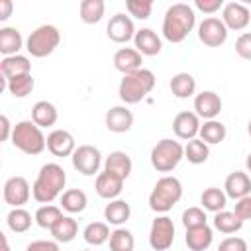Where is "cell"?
<instances>
[{"instance_id": "1", "label": "cell", "mask_w": 251, "mask_h": 251, "mask_svg": "<svg viewBox=\"0 0 251 251\" xmlns=\"http://www.w3.org/2000/svg\"><path fill=\"white\" fill-rule=\"evenodd\" d=\"M196 24V14L192 6L184 2H176L167 8L163 18V37L171 43H180L188 37Z\"/></svg>"}, {"instance_id": "2", "label": "cell", "mask_w": 251, "mask_h": 251, "mask_svg": "<svg viewBox=\"0 0 251 251\" xmlns=\"http://www.w3.org/2000/svg\"><path fill=\"white\" fill-rule=\"evenodd\" d=\"M65 182H67L65 169L57 163H45L39 169V175L31 186L33 200L39 204H51L65 188Z\"/></svg>"}, {"instance_id": "3", "label": "cell", "mask_w": 251, "mask_h": 251, "mask_svg": "<svg viewBox=\"0 0 251 251\" xmlns=\"http://www.w3.org/2000/svg\"><path fill=\"white\" fill-rule=\"evenodd\" d=\"M155 86V75L149 69H139L135 73L124 75V78L120 80V100L126 104H137L141 102Z\"/></svg>"}, {"instance_id": "4", "label": "cell", "mask_w": 251, "mask_h": 251, "mask_svg": "<svg viewBox=\"0 0 251 251\" xmlns=\"http://www.w3.org/2000/svg\"><path fill=\"white\" fill-rule=\"evenodd\" d=\"M12 145L25 155H39L47 147V139L39 126H35L31 120H24L14 126Z\"/></svg>"}, {"instance_id": "5", "label": "cell", "mask_w": 251, "mask_h": 251, "mask_svg": "<svg viewBox=\"0 0 251 251\" xmlns=\"http://www.w3.org/2000/svg\"><path fill=\"white\" fill-rule=\"evenodd\" d=\"M182 196V184L176 176H163L149 194V208L157 214L169 212Z\"/></svg>"}, {"instance_id": "6", "label": "cell", "mask_w": 251, "mask_h": 251, "mask_svg": "<svg viewBox=\"0 0 251 251\" xmlns=\"http://www.w3.org/2000/svg\"><path fill=\"white\" fill-rule=\"evenodd\" d=\"M59 43H61L59 29L55 25H51V24H43V25L35 27L29 33V37L25 41V49H27V53L31 57H39L41 59V57L51 55L59 47Z\"/></svg>"}, {"instance_id": "7", "label": "cell", "mask_w": 251, "mask_h": 251, "mask_svg": "<svg viewBox=\"0 0 251 251\" xmlns=\"http://www.w3.org/2000/svg\"><path fill=\"white\" fill-rule=\"evenodd\" d=\"M184 157V147L175 139H161L151 149V165L159 173H171Z\"/></svg>"}, {"instance_id": "8", "label": "cell", "mask_w": 251, "mask_h": 251, "mask_svg": "<svg viewBox=\"0 0 251 251\" xmlns=\"http://www.w3.org/2000/svg\"><path fill=\"white\" fill-rule=\"evenodd\" d=\"M175 241V224L169 216H157L151 224L149 245L153 251H167Z\"/></svg>"}, {"instance_id": "9", "label": "cell", "mask_w": 251, "mask_h": 251, "mask_svg": "<svg viewBox=\"0 0 251 251\" xmlns=\"http://www.w3.org/2000/svg\"><path fill=\"white\" fill-rule=\"evenodd\" d=\"M71 159H73V167L84 176L96 175L102 163V155L94 145H78L71 155Z\"/></svg>"}, {"instance_id": "10", "label": "cell", "mask_w": 251, "mask_h": 251, "mask_svg": "<svg viewBox=\"0 0 251 251\" xmlns=\"http://www.w3.org/2000/svg\"><path fill=\"white\" fill-rule=\"evenodd\" d=\"M198 39L208 47H220L227 39V27L220 18H206L198 25Z\"/></svg>"}, {"instance_id": "11", "label": "cell", "mask_w": 251, "mask_h": 251, "mask_svg": "<svg viewBox=\"0 0 251 251\" xmlns=\"http://www.w3.org/2000/svg\"><path fill=\"white\" fill-rule=\"evenodd\" d=\"M29 194H31L29 192V182L24 176H10L4 182V190H2L4 202L14 206V208H22L29 200Z\"/></svg>"}, {"instance_id": "12", "label": "cell", "mask_w": 251, "mask_h": 251, "mask_svg": "<svg viewBox=\"0 0 251 251\" xmlns=\"http://www.w3.org/2000/svg\"><path fill=\"white\" fill-rule=\"evenodd\" d=\"M249 20H251V12L241 2H227V4H224L222 22L226 24L227 29H235V31L245 29Z\"/></svg>"}, {"instance_id": "13", "label": "cell", "mask_w": 251, "mask_h": 251, "mask_svg": "<svg viewBox=\"0 0 251 251\" xmlns=\"http://www.w3.org/2000/svg\"><path fill=\"white\" fill-rule=\"evenodd\" d=\"M106 33L116 43H127L131 37H135V27H133V22L129 16L116 14L110 18V22L106 25Z\"/></svg>"}, {"instance_id": "14", "label": "cell", "mask_w": 251, "mask_h": 251, "mask_svg": "<svg viewBox=\"0 0 251 251\" xmlns=\"http://www.w3.org/2000/svg\"><path fill=\"white\" fill-rule=\"evenodd\" d=\"M194 110L198 118L216 120V116L222 112V98L214 90H202L200 94L194 96Z\"/></svg>"}, {"instance_id": "15", "label": "cell", "mask_w": 251, "mask_h": 251, "mask_svg": "<svg viewBox=\"0 0 251 251\" xmlns=\"http://www.w3.org/2000/svg\"><path fill=\"white\" fill-rule=\"evenodd\" d=\"M173 131L180 139H194L200 133V120L196 112H178L173 120Z\"/></svg>"}, {"instance_id": "16", "label": "cell", "mask_w": 251, "mask_h": 251, "mask_svg": "<svg viewBox=\"0 0 251 251\" xmlns=\"http://www.w3.org/2000/svg\"><path fill=\"white\" fill-rule=\"evenodd\" d=\"M47 149L55 157H69V155H73L75 149H76L73 133L67 131V129H53L47 135Z\"/></svg>"}, {"instance_id": "17", "label": "cell", "mask_w": 251, "mask_h": 251, "mask_svg": "<svg viewBox=\"0 0 251 251\" xmlns=\"http://www.w3.org/2000/svg\"><path fill=\"white\" fill-rule=\"evenodd\" d=\"M96 194L100 196V198H106V200H114V198H118L120 194H122V190H124V178H120L118 175H114V173H108V171H104V173H100L98 176H96Z\"/></svg>"}, {"instance_id": "18", "label": "cell", "mask_w": 251, "mask_h": 251, "mask_svg": "<svg viewBox=\"0 0 251 251\" xmlns=\"http://www.w3.org/2000/svg\"><path fill=\"white\" fill-rule=\"evenodd\" d=\"M224 188H226V196H229L233 200H241V198H245V196L251 194V178L243 171L229 173L226 176Z\"/></svg>"}, {"instance_id": "19", "label": "cell", "mask_w": 251, "mask_h": 251, "mask_svg": "<svg viewBox=\"0 0 251 251\" xmlns=\"http://www.w3.org/2000/svg\"><path fill=\"white\" fill-rule=\"evenodd\" d=\"M133 43H135V49H137L141 55H147V57L159 55L161 49H163L161 37H159L151 27H141L139 31H135Z\"/></svg>"}, {"instance_id": "20", "label": "cell", "mask_w": 251, "mask_h": 251, "mask_svg": "<svg viewBox=\"0 0 251 251\" xmlns=\"http://www.w3.org/2000/svg\"><path fill=\"white\" fill-rule=\"evenodd\" d=\"M133 126V114L126 106H114L106 112V127L114 133L129 131Z\"/></svg>"}, {"instance_id": "21", "label": "cell", "mask_w": 251, "mask_h": 251, "mask_svg": "<svg viewBox=\"0 0 251 251\" xmlns=\"http://www.w3.org/2000/svg\"><path fill=\"white\" fill-rule=\"evenodd\" d=\"M141 53L133 47H122L114 53V67L116 71L124 73V75H129V73H135L141 69Z\"/></svg>"}, {"instance_id": "22", "label": "cell", "mask_w": 251, "mask_h": 251, "mask_svg": "<svg viewBox=\"0 0 251 251\" xmlns=\"http://www.w3.org/2000/svg\"><path fill=\"white\" fill-rule=\"evenodd\" d=\"M0 73H2V80H10L22 75H31V63L24 55H10L0 61Z\"/></svg>"}, {"instance_id": "23", "label": "cell", "mask_w": 251, "mask_h": 251, "mask_svg": "<svg viewBox=\"0 0 251 251\" xmlns=\"http://www.w3.org/2000/svg\"><path fill=\"white\" fill-rule=\"evenodd\" d=\"M212 239H214V233L208 224L186 229V237H184L190 251H206L212 245Z\"/></svg>"}, {"instance_id": "24", "label": "cell", "mask_w": 251, "mask_h": 251, "mask_svg": "<svg viewBox=\"0 0 251 251\" xmlns=\"http://www.w3.org/2000/svg\"><path fill=\"white\" fill-rule=\"evenodd\" d=\"M131 159H129V155L127 153H124V151H112L108 157H106V161H104V171H108V173H114V175H118L120 178H127L129 175H131Z\"/></svg>"}, {"instance_id": "25", "label": "cell", "mask_w": 251, "mask_h": 251, "mask_svg": "<svg viewBox=\"0 0 251 251\" xmlns=\"http://www.w3.org/2000/svg\"><path fill=\"white\" fill-rule=\"evenodd\" d=\"M57 118H59L57 108L51 102H47V100H39L31 108V122L35 126H39V127H51V126H55Z\"/></svg>"}, {"instance_id": "26", "label": "cell", "mask_w": 251, "mask_h": 251, "mask_svg": "<svg viewBox=\"0 0 251 251\" xmlns=\"http://www.w3.org/2000/svg\"><path fill=\"white\" fill-rule=\"evenodd\" d=\"M24 47V39L20 29L16 27H2L0 29V51L10 57V55H18V51Z\"/></svg>"}, {"instance_id": "27", "label": "cell", "mask_w": 251, "mask_h": 251, "mask_svg": "<svg viewBox=\"0 0 251 251\" xmlns=\"http://www.w3.org/2000/svg\"><path fill=\"white\" fill-rule=\"evenodd\" d=\"M169 86H171V92H173L176 98H190V96L194 94V90H196V80H194V76L188 75V73H176V75L171 78Z\"/></svg>"}, {"instance_id": "28", "label": "cell", "mask_w": 251, "mask_h": 251, "mask_svg": "<svg viewBox=\"0 0 251 251\" xmlns=\"http://www.w3.org/2000/svg\"><path fill=\"white\" fill-rule=\"evenodd\" d=\"M76 233H78V224H76V220H73L71 216H63V218L53 226V229H51V235H53L55 241H59V243H69V241H73V239L76 237Z\"/></svg>"}, {"instance_id": "29", "label": "cell", "mask_w": 251, "mask_h": 251, "mask_svg": "<svg viewBox=\"0 0 251 251\" xmlns=\"http://www.w3.org/2000/svg\"><path fill=\"white\" fill-rule=\"evenodd\" d=\"M129 214H131V208L126 200H112L110 204H106L104 208V218L108 224H114V226H122L124 222L129 220Z\"/></svg>"}, {"instance_id": "30", "label": "cell", "mask_w": 251, "mask_h": 251, "mask_svg": "<svg viewBox=\"0 0 251 251\" xmlns=\"http://www.w3.org/2000/svg\"><path fill=\"white\" fill-rule=\"evenodd\" d=\"M226 126L218 120H208L204 122V126H200V139L208 145H216V143H222L226 139Z\"/></svg>"}, {"instance_id": "31", "label": "cell", "mask_w": 251, "mask_h": 251, "mask_svg": "<svg viewBox=\"0 0 251 251\" xmlns=\"http://www.w3.org/2000/svg\"><path fill=\"white\" fill-rule=\"evenodd\" d=\"M200 202H202L204 210L218 214V212H222V210L226 208V204H227V196H226V192H222L220 188L210 186V188H206V190L202 192Z\"/></svg>"}, {"instance_id": "32", "label": "cell", "mask_w": 251, "mask_h": 251, "mask_svg": "<svg viewBox=\"0 0 251 251\" xmlns=\"http://www.w3.org/2000/svg\"><path fill=\"white\" fill-rule=\"evenodd\" d=\"M184 157L188 159V163L192 165H200V163H206L208 157H210V147L208 143H204L200 137H194L186 143L184 147Z\"/></svg>"}, {"instance_id": "33", "label": "cell", "mask_w": 251, "mask_h": 251, "mask_svg": "<svg viewBox=\"0 0 251 251\" xmlns=\"http://www.w3.org/2000/svg\"><path fill=\"white\" fill-rule=\"evenodd\" d=\"M86 204H88V198H86V194H84L82 190H78V188H71V190L63 192V196H61V206H63V210H67V212H71V214L82 212V210L86 208Z\"/></svg>"}, {"instance_id": "34", "label": "cell", "mask_w": 251, "mask_h": 251, "mask_svg": "<svg viewBox=\"0 0 251 251\" xmlns=\"http://www.w3.org/2000/svg\"><path fill=\"white\" fill-rule=\"evenodd\" d=\"M243 226V220L235 216V212H227V210H222L214 216V227L222 233H235L239 231Z\"/></svg>"}, {"instance_id": "35", "label": "cell", "mask_w": 251, "mask_h": 251, "mask_svg": "<svg viewBox=\"0 0 251 251\" xmlns=\"http://www.w3.org/2000/svg\"><path fill=\"white\" fill-rule=\"evenodd\" d=\"M110 235H112L110 227L104 222H92L82 231V237H84V241L88 245H102V243H106L110 239Z\"/></svg>"}, {"instance_id": "36", "label": "cell", "mask_w": 251, "mask_h": 251, "mask_svg": "<svg viewBox=\"0 0 251 251\" xmlns=\"http://www.w3.org/2000/svg\"><path fill=\"white\" fill-rule=\"evenodd\" d=\"M6 224L14 233H24L31 227V214L24 208H12L6 216Z\"/></svg>"}, {"instance_id": "37", "label": "cell", "mask_w": 251, "mask_h": 251, "mask_svg": "<svg viewBox=\"0 0 251 251\" xmlns=\"http://www.w3.org/2000/svg\"><path fill=\"white\" fill-rule=\"evenodd\" d=\"M104 10H106V6L102 0H82L80 8H78L80 20L84 24H98L104 16Z\"/></svg>"}, {"instance_id": "38", "label": "cell", "mask_w": 251, "mask_h": 251, "mask_svg": "<svg viewBox=\"0 0 251 251\" xmlns=\"http://www.w3.org/2000/svg\"><path fill=\"white\" fill-rule=\"evenodd\" d=\"M35 82L31 75H22V76H14L10 80H6V88L10 90V94L14 98H25L27 94H31Z\"/></svg>"}, {"instance_id": "39", "label": "cell", "mask_w": 251, "mask_h": 251, "mask_svg": "<svg viewBox=\"0 0 251 251\" xmlns=\"http://www.w3.org/2000/svg\"><path fill=\"white\" fill-rule=\"evenodd\" d=\"M61 218H63L61 208L51 206V204H45V206H41V208L35 212V222H37V226L43 227V229H53V226H55Z\"/></svg>"}, {"instance_id": "40", "label": "cell", "mask_w": 251, "mask_h": 251, "mask_svg": "<svg viewBox=\"0 0 251 251\" xmlns=\"http://www.w3.org/2000/svg\"><path fill=\"white\" fill-rule=\"evenodd\" d=\"M135 247V239L133 233L129 229L118 227L112 231L110 235V251H133Z\"/></svg>"}, {"instance_id": "41", "label": "cell", "mask_w": 251, "mask_h": 251, "mask_svg": "<svg viewBox=\"0 0 251 251\" xmlns=\"http://www.w3.org/2000/svg\"><path fill=\"white\" fill-rule=\"evenodd\" d=\"M126 8L129 12V16L137 18V20H147L151 16L153 10V2L151 0H127Z\"/></svg>"}, {"instance_id": "42", "label": "cell", "mask_w": 251, "mask_h": 251, "mask_svg": "<svg viewBox=\"0 0 251 251\" xmlns=\"http://www.w3.org/2000/svg\"><path fill=\"white\" fill-rule=\"evenodd\" d=\"M182 224H184L186 229L204 226V224H206V214H204V210H202V208H196V206L184 210V212H182Z\"/></svg>"}, {"instance_id": "43", "label": "cell", "mask_w": 251, "mask_h": 251, "mask_svg": "<svg viewBox=\"0 0 251 251\" xmlns=\"http://www.w3.org/2000/svg\"><path fill=\"white\" fill-rule=\"evenodd\" d=\"M235 53L241 57V59H247L251 61V31L247 33H241L235 41Z\"/></svg>"}, {"instance_id": "44", "label": "cell", "mask_w": 251, "mask_h": 251, "mask_svg": "<svg viewBox=\"0 0 251 251\" xmlns=\"http://www.w3.org/2000/svg\"><path fill=\"white\" fill-rule=\"evenodd\" d=\"M218 251H249V247H247V241L241 237H226L218 245Z\"/></svg>"}, {"instance_id": "45", "label": "cell", "mask_w": 251, "mask_h": 251, "mask_svg": "<svg viewBox=\"0 0 251 251\" xmlns=\"http://www.w3.org/2000/svg\"><path fill=\"white\" fill-rule=\"evenodd\" d=\"M233 212H235V216L241 218L243 222H245V220H251V194L245 196V198H241V200H237Z\"/></svg>"}, {"instance_id": "46", "label": "cell", "mask_w": 251, "mask_h": 251, "mask_svg": "<svg viewBox=\"0 0 251 251\" xmlns=\"http://www.w3.org/2000/svg\"><path fill=\"white\" fill-rule=\"evenodd\" d=\"M194 6L204 14H214L224 8V0H194Z\"/></svg>"}, {"instance_id": "47", "label": "cell", "mask_w": 251, "mask_h": 251, "mask_svg": "<svg viewBox=\"0 0 251 251\" xmlns=\"http://www.w3.org/2000/svg\"><path fill=\"white\" fill-rule=\"evenodd\" d=\"M25 251H61L57 241H47V239H37V241H31Z\"/></svg>"}, {"instance_id": "48", "label": "cell", "mask_w": 251, "mask_h": 251, "mask_svg": "<svg viewBox=\"0 0 251 251\" xmlns=\"http://www.w3.org/2000/svg\"><path fill=\"white\" fill-rule=\"evenodd\" d=\"M0 124H2V141H6L8 137H12V131H14V127L10 126V120H8V116H0Z\"/></svg>"}, {"instance_id": "49", "label": "cell", "mask_w": 251, "mask_h": 251, "mask_svg": "<svg viewBox=\"0 0 251 251\" xmlns=\"http://www.w3.org/2000/svg\"><path fill=\"white\" fill-rule=\"evenodd\" d=\"M10 14H12V2L10 0H2L0 2V20L6 22L10 18Z\"/></svg>"}, {"instance_id": "50", "label": "cell", "mask_w": 251, "mask_h": 251, "mask_svg": "<svg viewBox=\"0 0 251 251\" xmlns=\"http://www.w3.org/2000/svg\"><path fill=\"white\" fill-rule=\"evenodd\" d=\"M0 237H2V251H10V245H8L6 235H4V233H0Z\"/></svg>"}, {"instance_id": "51", "label": "cell", "mask_w": 251, "mask_h": 251, "mask_svg": "<svg viewBox=\"0 0 251 251\" xmlns=\"http://www.w3.org/2000/svg\"><path fill=\"white\" fill-rule=\"evenodd\" d=\"M245 165H247V171L251 173V153L247 155V159H245Z\"/></svg>"}, {"instance_id": "52", "label": "cell", "mask_w": 251, "mask_h": 251, "mask_svg": "<svg viewBox=\"0 0 251 251\" xmlns=\"http://www.w3.org/2000/svg\"><path fill=\"white\" fill-rule=\"evenodd\" d=\"M247 131H249V135H251V120H249V124H247Z\"/></svg>"}]
</instances>
